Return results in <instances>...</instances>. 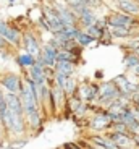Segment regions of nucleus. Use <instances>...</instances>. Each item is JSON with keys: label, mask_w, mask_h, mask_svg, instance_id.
Listing matches in <instances>:
<instances>
[{"label": "nucleus", "mask_w": 139, "mask_h": 149, "mask_svg": "<svg viewBox=\"0 0 139 149\" xmlns=\"http://www.w3.org/2000/svg\"><path fill=\"white\" fill-rule=\"evenodd\" d=\"M21 31L19 28H16L15 24H10L8 21L0 19V36L11 45L13 49L21 47Z\"/></svg>", "instance_id": "obj_1"}, {"label": "nucleus", "mask_w": 139, "mask_h": 149, "mask_svg": "<svg viewBox=\"0 0 139 149\" xmlns=\"http://www.w3.org/2000/svg\"><path fill=\"white\" fill-rule=\"evenodd\" d=\"M23 84V76L13 71H7V73H0V88L5 93L11 94H19Z\"/></svg>", "instance_id": "obj_2"}, {"label": "nucleus", "mask_w": 139, "mask_h": 149, "mask_svg": "<svg viewBox=\"0 0 139 149\" xmlns=\"http://www.w3.org/2000/svg\"><path fill=\"white\" fill-rule=\"evenodd\" d=\"M120 97V89L117 88V84L112 81H105L99 86V94H97V101L102 104H112L113 101H117Z\"/></svg>", "instance_id": "obj_3"}, {"label": "nucleus", "mask_w": 139, "mask_h": 149, "mask_svg": "<svg viewBox=\"0 0 139 149\" xmlns=\"http://www.w3.org/2000/svg\"><path fill=\"white\" fill-rule=\"evenodd\" d=\"M21 47H23V52H28L34 57L41 55V49H42L41 41L33 31H24L21 34Z\"/></svg>", "instance_id": "obj_4"}, {"label": "nucleus", "mask_w": 139, "mask_h": 149, "mask_svg": "<svg viewBox=\"0 0 139 149\" xmlns=\"http://www.w3.org/2000/svg\"><path fill=\"white\" fill-rule=\"evenodd\" d=\"M53 10L57 11V15L60 18L62 24L65 28H73V26H78V16L73 13V10L68 5H62L58 2H53L52 3Z\"/></svg>", "instance_id": "obj_5"}, {"label": "nucleus", "mask_w": 139, "mask_h": 149, "mask_svg": "<svg viewBox=\"0 0 139 149\" xmlns=\"http://www.w3.org/2000/svg\"><path fill=\"white\" fill-rule=\"evenodd\" d=\"M105 21H107V26L109 28L124 26V28H131V29L138 23L134 16H129L126 13H121V11H112L109 16H105Z\"/></svg>", "instance_id": "obj_6"}, {"label": "nucleus", "mask_w": 139, "mask_h": 149, "mask_svg": "<svg viewBox=\"0 0 139 149\" xmlns=\"http://www.w3.org/2000/svg\"><path fill=\"white\" fill-rule=\"evenodd\" d=\"M57 54H58V50H57V49H53L50 44H47V42H45V44L42 45V49H41V55L36 57V60H37V62H41L44 67L53 68V67H55V63H57Z\"/></svg>", "instance_id": "obj_7"}, {"label": "nucleus", "mask_w": 139, "mask_h": 149, "mask_svg": "<svg viewBox=\"0 0 139 149\" xmlns=\"http://www.w3.org/2000/svg\"><path fill=\"white\" fill-rule=\"evenodd\" d=\"M89 128L94 131H104V130H110L112 128V120L109 117V112L102 109L97 115H94L89 122Z\"/></svg>", "instance_id": "obj_8"}, {"label": "nucleus", "mask_w": 139, "mask_h": 149, "mask_svg": "<svg viewBox=\"0 0 139 149\" xmlns=\"http://www.w3.org/2000/svg\"><path fill=\"white\" fill-rule=\"evenodd\" d=\"M42 16L49 21L50 28H52V34L58 33V31H62L65 28L63 24H62L60 18H58V15H57V11L53 10L52 5H50V7H44V10H42Z\"/></svg>", "instance_id": "obj_9"}, {"label": "nucleus", "mask_w": 139, "mask_h": 149, "mask_svg": "<svg viewBox=\"0 0 139 149\" xmlns=\"http://www.w3.org/2000/svg\"><path fill=\"white\" fill-rule=\"evenodd\" d=\"M28 76H29L31 79H33L34 83L37 86H41V84H45L47 83V78H45V67L41 63V62H37L36 60V63L33 65V67L28 70Z\"/></svg>", "instance_id": "obj_10"}, {"label": "nucleus", "mask_w": 139, "mask_h": 149, "mask_svg": "<svg viewBox=\"0 0 139 149\" xmlns=\"http://www.w3.org/2000/svg\"><path fill=\"white\" fill-rule=\"evenodd\" d=\"M110 141H113L120 149H126L129 146H133V139L129 133H117V131H109L105 134Z\"/></svg>", "instance_id": "obj_11"}, {"label": "nucleus", "mask_w": 139, "mask_h": 149, "mask_svg": "<svg viewBox=\"0 0 139 149\" xmlns=\"http://www.w3.org/2000/svg\"><path fill=\"white\" fill-rule=\"evenodd\" d=\"M117 7L121 13H126L129 16H139V2L138 0H115Z\"/></svg>", "instance_id": "obj_12"}, {"label": "nucleus", "mask_w": 139, "mask_h": 149, "mask_svg": "<svg viewBox=\"0 0 139 149\" xmlns=\"http://www.w3.org/2000/svg\"><path fill=\"white\" fill-rule=\"evenodd\" d=\"M86 139L91 143V144H95V146H99V148H102V149H120L113 141H110L105 134H91V136H87Z\"/></svg>", "instance_id": "obj_13"}, {"label": "nucleus", "mask_w": 139, "mask_h": 149, "mask_svg": "<svg viewBox=\"0 0 139 149\" xmlns=\"http://www.w3.org/2000/svg\"><path fill=\"white\" fill-rule=\"evenodd\" d=\"M15 62L21 70H29V68L36 63V57L28 54V52H19V54H16Z\"/></svg>", "instance_id": "obj_14"}, {"label": "nucleus", "mask_w": 139, "mask_h": 149, "mask_svg": "<svg viewBox=\"0 0 139 149\" xmlns=\"http://www.w3.org/2000/svg\"><path fill=\"white\" fill-rule=\"evenodd\" d=\"M95 23H97V16H95L94 10H91V8L84 10L83 13L78 16V24H81L84 29H86V28H89V26H94Z\"/></svg>", "instance_id": "obj_15"}, {"label": "nucleus", "mask_w": 139, "mask_h": 149, "mask_svg": "<svg viewBox=\"0 0 139 149\" xmlns=\"http://www.w3.org/2000/svg\"><path fill=\"white\" fill-rule=\"evenodd\" d=\"M53 70H55V73H60V74L68 76V78H71L76 70V65L71 63V62H57Z\"/></svg>", "instance_id": "obj_16"}, {"label": "nucleus", "mask_w": 139, "mask_h": 149, "mask_svg": "<svg viewBox=\"0 0 139 149\" xmlns=\"http://www.w3.org/2000/svg\"><path fill=\"white\" fill-rule=\"evenodd\" d=\"M109 33L112 37H117V39H126V37H131L133 34H134L131 28H124V26L109 28Z\"/></svg>", "instance_id": "obj_17"}, {"label": "nucleus", "mask_w": 139, "mask_h": 149, "mask_svg": "<svg viewBox=\"0 0 139 149\" xmlns=\"http://www.w3.org/2000/svg\"><path fill=\"white\" fill-rule=\"evenodd\" d=\"M76 44L79 45V47H87V45H91L92 42H94V39L89 36V34H86V31L84 29H81L79 31V34L76 36Z\"/></svg>", "instance_id": "obj_18"}, {"label": "nucleus", "mask_w": 139, "mask_h": 149, "mask_svg": "<svg viewBox=\"0 0 139 149\" xmlns=\"http://www.w3.org/2000/svg\"><path fill=\"white\" fill-rule=\"evenodd\" d=\"M105 29H109V28H100V26H97V24H94V26L86 28L84 31H86V34H89L94 41H97V39H102V36H104Z\"/></svg>", "instance_id": "obj_19"}, {"label": "nucleus", "mask_w": 139, "mask_h": 149, "mask_svg": "<svg viewBox=\"0 0 139 149\" xmlns=\"http://www.w3.org/2000/svg\"><path fill=\"white\" fill-rule=\"evenodd\" d=\"M138 65H139V57L134 52L128 54V55L124 57V67L128 68V70H134Z\"/></svg>", "instance_id": "obj_20"}, {"label": "nucleus", "mask_w": 139, "mask_h": 149, "mask_svg": "<svg viewBox=\"0 0 139 149\" xmlns=\"http://www.w3.org/2000/svg\"><path fill=\"white\" fill-rule=\"evenodd\" d=\"M11 49H13V47H11V45L5 41L3 37L0 36V54H2V57H3V58H5V57H8V54H10Z\"/></svg>", "instance_id": "obj_21"}, {"label": "nucleus", "mask_w": 139, "mask_h": 149, "mask_svg": "<svg viewBox=\"0 0 139 149\" xmlns=\"http://www.w3.org/2000/svg\"><path fill=\"white\" fill-rule=\"evenodd\" d=\"M131 139H133V146L136 149H139V133H131Z\"/></svg>", "instance_id": "obj_22"}, {"label": "nucleus", "mask_w": 139, "mask_h": 149, "mask_svg": "<svg viewBox=\"0 0 139 149\" xmlns=\"http://www.w3.org/2000/svg\"><path fill=\"white\" fill-rule=\"evenodd\" d=\"M5 139H7V134H5L3 127L0 125V144H3V143H5Z\"/></svg>", "instance_id": "obj_23"}, {"label": "nucleus", "mask_w": 139, "mask_h": 149, "mask_svg": "<svg viewBox=\"0 0 139 149\" xmlns=\"http://www.w3.org/2000/svg\"><path fill=\"white\" fill-rule=\"evenodd\" d=\"M16 3V0H8V5H15Z\"/></svg>", "instance_id": "obj_24"}, {"label": "nucleus", "mask_w": 139, "mask_h": 149, "mask_svg": "<svg viewBox=\"0 0 139 149\" xmlns=\"http://www.w3.org/2000/svg\"><path fill=\"white\" fill-rule=\"evenodd\" d=\"M134 73H136V74H139V65H138V67L134 68Z\"/></svg>", "instance_id": "obj_25"}, {"label": "nucleus", "mask_w": 139, "mask_h": 149, "mask_svg": "<svg viewBox=\"0 0 139 149\" xmlns=\"http://www.w3.org/2000/svg\"><path fill=\"white\" fill-rule=\"evenodd\" d=\"M3 96V91H2V88H0V97Z\"/></svg>", "instance_id": "obj_26"}, {"label": "nucleus", "mask_w": 139, "mask_h": 149, "mask_svg": "<svg viewBox=\"0 0 139 149\" xmlns=\"http://www.w3.org/2000/svg\"><path fill=\"white\" fill-rule=\"evenodd\" d=\"M126 149H136V148H134V146H129V148H126Z\"/></svg>", "instance_id": "obj_27"}, {"label": "nucleus", "mask_w": 139, "mask_h": 149, "mask_svg": "<svg viewBox=\"0 0 139 149\" xmlns=\"http://www.w3.org/2000/svg\"><path fill=\"white\" fill-rule=\"evenodd\" d=\"M138 2H139V0H138Z\"/></svg>", "instance_id": "obj_28"}]
</instances>
